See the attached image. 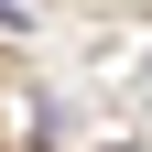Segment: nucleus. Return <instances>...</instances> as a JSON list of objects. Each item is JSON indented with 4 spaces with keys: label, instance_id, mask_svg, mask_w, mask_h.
<instances>
[{
    "label": "nucleus",
    "instance_id": "f257e3e1",
    "mask_svg": "<svg viewBox=\"0 0 152 152\" xmlns=\"http://www.w3.org/2000/svg\"><path fill=\"white\" fill-rule=\"evenodd\" d=\"M0 22H22V11H11V0H0Z\"/></svg>",
    "mask_w": 152,
    "mask_h": 152
}]
</instances>
